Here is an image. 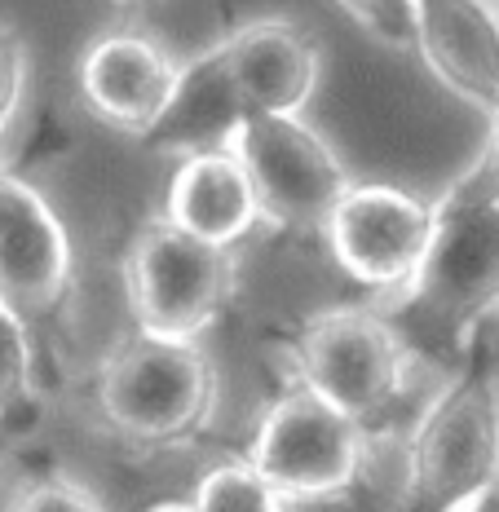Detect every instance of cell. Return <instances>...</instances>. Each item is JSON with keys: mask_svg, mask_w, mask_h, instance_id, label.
<instances>
[{"mask_svg": "<svg viewBox=\"0 0 499 512\" xmlns=\"http://www.w3.org/2000/svg\"><path fill=\"white\" fill-rule=\"evenodd\" d=\"M5 512H106V508L76 473L45 468V473H31L18 482Z\"/></svg>", "mask_w": 499, "mask_h": 512, "instance_id": "2e32d148", "label": "cell"}, {"mask_svg": "<svg viewBox=\"0 0 499 512\" xmlns=\"http://www.w3.org/2000/svg\"><path fill=\"white\" fill-rule=\"evenodd\" d=\"M120 283L133 327L168 340H204L239 296V252L155 217L124 243Z\"/></svg>", "mask_w": 499, "mask_h": 512, "instance_id": "8992f818", "label": "cell"}, {"mask_svg": "<svg viewBox=\"0 0 499 512\" xmlns=\"http://www.w3.org/2000/svg\"><path fill=\"white\" fill-rule=\"evenodd\" d=\"M469 512H499V490H495V495H486L482 504H477V508H469Z\"/></svg>", "mask_w": 499, "mask_h": 512, "instance_id": "603a6c76", "label": "cell"}, {"mask_svg": "<svg viewBox=\"0 0 499 512\" xmlns=\"http://www.w3.org/2000/svg\"><path fill=\"white\" fill-rule=\"evenodd\" d=\"M451 186L464 190V195L499 199V115L491 120V133H486V142H482V151H477V159L451 181Z\"/></svg>", "mask_w": 499, "mask_h": 512, "instance_id": "d6986e66", "label": "cell"}, {"mask_svg": "<svg viewBox=\"0 0 499 512\" xmlns=\"http://www.w3.org/2000/svg\"><path fill=\"white\" fill-rule=\"evenodd\" d=\"M376 45L407 53L416 45V9L411 0H336Z\"/></svg>", "mask_w": 499, "mask_h": 512, "instance_id": "e0dca14e", "label": "cell"}, {"mask_svg": "<svg viewBox=\"0 0 499 512\" xmlns=\"http://www.w3.org/2000/svg\"><path fill=\"white\" fill-rule=\"evenodd\" d=\"M146 512H204L195 504V499H159V504H151Z\"/></svg>", "mask_w": 499, "mask_h": 512, "instance_id": "44dd1931", "label": "cell"}, {"mask_svg": "<svg viewBox=\"0 0 499 512\" xmlns=\"http://www.w3.org/2000/svg\"><path fill=\"white\" fill-rule=\"evenodd\" d=\"M186 62L151 31L111 27L80 53V98L93 120L137 142H151L182 93Z\"/></svg>", "mask_w": 499, "mask_h": 512, "instance_id": "30bf717a", "label": "cell"}, {"mask_svg": "<svg viewBox=\"0 0 499 512\" xmlns=\"http://www.w3.org/2000/svg\"><path fill=\"white\" fill-rule=\"evenodd\" d=\"M499 490V340L495 327L442 371L407 433L394 512H469Z\"/></svg>", "mask_w": 499, "mask_h": 512, "instance_id": "3957f363", "label": "cell"}, {"mask_svg": "<svg viewBox=\"0 0 499 512\" xmlns=\"http://www.w3.org/2000/svg\"><path fill=\"white\" fill-rule=\"evenodd\" d=\"M159 217H168L195 239L217 243V248H239L261 226V204L235 151L212 146V151L177 159Z\"/></svg>", "mask_w": 499, "mask_h": 512, "instance_id": "4fadbf2b", "label": "cell"}, {"mask_svg": "<svg viewBox=\"0 0 499 512\" xmlns=\"http://www.w3.org/2000/svg\"><path fill=\"white\" fill-rule=\"evenodd\" d=\"M239 115H305L323 89V49L296 18H248L204 49Z\"/></svg>", "mask_w": 499, "mask_h": 512, "instance_id": "8fae6325", "label": "cell"}, {"mask_svg": "<svg viewBox=\"0 0 499 512\" xmlns=\"http://www.w3.org/2000/svg\"><path fill=\"white\" fill-rule=\"evenodd\" d=\"M111 5H120V9H155V5H164V0H111Z\"/></svg>", "mask_w": 499, "mask_h": 512, "instance_id": "7402d4cb", "label": "cell"}, {"mask_svg": "<svg viewBox=\"0 0 499 512\" xmlns=\"http://www.w3.org/2000/svg\"><path fill=\"white\" fill-rule=\"evenodd\" d=\"M265 349L283 376L354 415L371 437L394 429L424 376L420 358L376 301L310 309L305 318L270 327Z\"/></svg>", "mask_w": 499, "mask_h": 512, "instance_id": "7a4b0ae2", "label": "cell"}, {"mask_svg": "<svg viewBox=\"0 0 499 512\" xmlns=\"http://www.w3.org/2000/svg\"><path fill=\"white\" fill-rule=\"evenodd\" d=\"M438 230V199L398 181H354L323 226V243L341 274L371 301L394 296L420 274Z\"/></svg>", "mask_w": 499, "mask_h": 512, "instance_id": "9c48e42d", "label": "cell"}, {"mask_svg": "<svg viewBox=\"0 0 499 512\" xmlns=\"http://www.w3.org/2000/svg\"><path fill=\"white\" fill-rule=\"evenodd\" d=\"M195 504L204 512H288L279 495L257 477L243 455H221L217 464L199 477L195 486Z\"/></svg>", "mask_w": 499, "mask_h": 512, "instance_id": "9a60e30c", "label": "cell"}, {"mask_svg": "<svg viewBox=\"0 0 499 512\" xmlns=\"http://www.w3.org/2000/svg\"><path fill=\"white\" fill-rule=\"evenodd\" d=\"M226 146L248 173L261 204V226L283 234H318L354 186V173L305 115H248Z\"/></svg>", "mask_w": 499, "mask_h": 512, "instance_id": "52a82bcc", "label": "cell"}, {"mask_svg": "<svg viewBox=\"0 0 499 512\" xmlns=\"http://www.w3.org/2000/svg\"><path fill=\"white\" fill-rule=\"evenodd\" d=\"M416 49L433 80L486 115H499V5L495 0H411Z\"/></svg>", "mask_w": 499, "mask_h": 512, "instance_id": "7c38bea8", "label": "cell"}, {"mask_svg": "<svg viewBox=\"0 0 499 512\" xmlns=\"http://www.w3.org/2000/svg\"><path fill=\"white\" fill-rule=\"evenodd\" d=\"M40 349L45 345L27 332L23 318L0 305V424L27 429L31 415H40Z\"/></svg>", "mask_w": 499, "mask_h": 512, "instance_id": "5bb4252c", "label": "cell"}, {"mask_svg": "<svg viewBox=\"0 0 499 512\" xmlns=\"http://www.w3.org/2000/svg\"><path fill=\"white\" fill-rule=\"evenodd\" d=\"M0 305L49 345L71 327L76 248L45 190L0 164Z\"/></svg>", "mask_w": 499, "mask_h": 512, "instance_id": "ba28073f", "label": "cell"}, {"mask_svg": "<svg viewBox=\"0 0 499 512\" xmlns=\"http://www.w3.org/2000/svg\"><path fill=\"white\" fill-rule=\"evenodd\" d=\"M89 402L102 429L133 455L186 451L212 429L217 367L204 340H168L129 327L93 367Z\"/></svg>", "mask_w": 499, "mask_h": 512, "instance_id": "277c9868", "label": "cell"}, {"mask_svg": "<svg viewBox=\"0 0 499 512\" xmlns=\"http://www.w3.org/2000/svg\"><path fill=\"white\" fill-rule=\"evenodd\" d=\"M27 40L18 36L14 23L0 18V142H5L9 124L18 120L23 111V98H27Z\"/></svg>", "mask_w": 499, "mask_h": 512, "instance_id": "ac0fdd59", "label": "cell"}, {"mask_svg": "<svg viewBox=\"0 0 499 512\" xmlns=\"http://www.w3.org/2000/svg\"><path fill=\"white\" fill-rule=\"evenodd\" d=\"M23 437V429L18 424H0V468H5V460L14 455V442Z\"/></svg>", "mask_w": 499, "mask_h": 512, "instance_id": "ffe728a7", "label": "cell"}, {"mask_svg": "<svg viewBox=\"0 0 499 512\" xmlns=\"http://www.w3.org/2000/svg\"><path fill=\"white\" fill-rule=\"evenodd\" d=\"M420 274L394 301H376L420 367L451 371L499 318V199L447 186Z\"/></svg>", "mask_w": 499, "mask_h": 512, "instance_id": "6da1fadb", "label": "cell"}, {"mask_svg": "<svg viewBox=\"0 0 499 512\" xmlns=\"http://www.w3.org/2000/svg\"><path fill=\"white\" fill-rule=\"evenodd\" d=\"M371 442L354 415L283 376L239 455L283 504H323L358 490Z\"/></svg>", "mask_w": 499, "mask_h": 512, "instance_id": "5b68a950", "label": "cell"}]
</instances>
